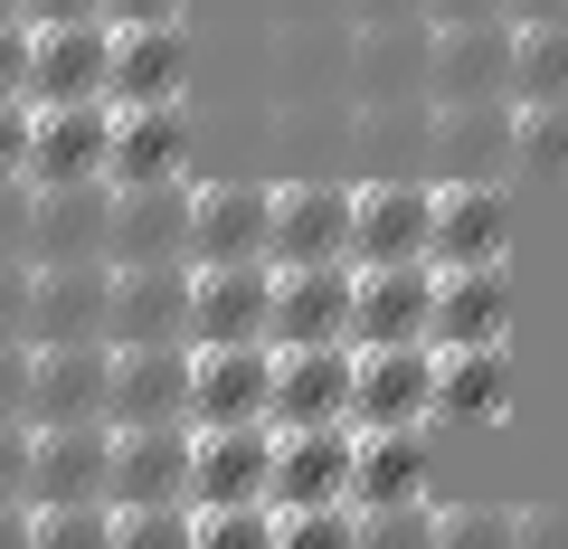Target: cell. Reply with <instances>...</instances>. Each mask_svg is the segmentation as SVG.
<instances>
[{"label": "cell", "instance_id": "8fae6325", "mask_svg": "<svg viewBox=\"0 0 568 549\" xmlns=\"http://www.w3.org/2000/svg\"><path fill=\"white\" fill-rule=\"evenodd\" d=\"M104 67H114V29L104 20H48V29H29V95L20 104H104Z\"/></svg>", "mask_w": 568, "mask_h": 549}, {"label": "cell", "instance_id": "1f68e13d", "mask_svg": "<svg viewBox=\"0 0 568 549\" xmlns=\"http://www.w3.org/2000/svg\"><path fill=\"white\" fill-rule=\"evenodd\" d=\"M511 171L568 181V104H511Z\"/></svg>", "mask_w": 568, "mask_h": 549}, {"label": "cell", "instance_id": "f907efd6", "mask_svg": "<svg viewBox=\"0 0 568 549\" xmlns=\"http://www.w3.org/2000/svg\"><path fill=\"white\" fill-rule=\"evenodd\" d=\"M0 549H29V502H0Z\"/></svg>", "mask_w": 568, "mask_h": 549}, {"label": "cell", "instance_id": "8d00e7d4", "mask_svg": "<svg viewBox=\"0 0 568 549\" xmlns=\"http://www.w3.org/2000/svg\"><path fill=\"white\" fill-rule=\"evenodd\" d=\"M200 549H275V502H237V511H190Z\"/></svg>", "mask_w": 568, "mask_h": 549}, {"label": "cell", "instance_id": "f546056e", "mask_svg": "<svg viewBox=\"0 0 568 549\" xmlns=\"http://www.w3.org/2000/svg\"><path fill=\"white\" fill-rule=\"evenodd\" d=\"M436 143L455 152V181L511 171V104H436Z\"/></svg>", "mask_w": 568, "mask_h": 549}, {"label": "cell", "instance_id": "bcb514c9", "mask_svg": "<svg viewBox=\"0 0 568 549\" xmlns=\"http://www.w3.org/2000/svg\"><path fill=\"white\" fill-rule=\"evenodd\" d=\"M465 20H511V0H426V29H465Z\"/></svg>", "mask_w": 568, "mask_h": 549}, {"label": "cell", "instance_id": "52a82bcc", "mask_svg": "<svg viewBox=\"0 0 568 549\" xmlns=\"http://www.w3.org/2000/svg\"><path fill=\"white\" fill-rule=\"evenodd\" d=\"M351 285L361 265H275V332L265 350H351Z\"/></svg>", "mask_w": 568, "mask_h": 549}, {"label": "cell", "instance_id": "816d5d0a", "mask_svg": "<svg viewBox=\"0 0 568 549\" xmlns=\"http://www.w3.org/2000/svg\"><path fill=\"white\" fill-rule=\"evenodd\" d=\"M511 20H568V0H511Z\"/></svg>", "mask_w": 568, "mask_h": 549}, {"label": "cell", "instance_id": "44dd1931", "mask_svg": "<svg viewBox=\"0 0 568 549\" xmlns=\"http://www.w3.org/2000/svg\"><path fill=\"white\" fill-rule=\"evenodd\" d=\"M351 360L361 350H275V398H265V427H351Z\"/></svg>", "mask_w": 568, "mask_h": 549}, {"label": "cell", "instance_id": "7402d4cb", "mask_svg": "<svg viewBox=\"0 0 568 549\" xmlns=\"http://www.w3.org/2000/svg\"><path fill=\"white\" fill-rule=\"evenodd\" d=\"M275 511H323L351 502V427H284L275 436V474H265Z\"/></svg>", "mask_w": 568, "mask_h": 549}, {"label": "cell", "instance_id": "484cf974", "mask_svg": "<svg viewBox=\"0 0 568 549\" xmlns=\"http://www.w3.org/2000/svg\"><path fill=\"white\" fill-rule=\"evenodd\" d=\"M104 209L114 190H29V265H104Z\"/></svg>", "mask_w": 568, "mask_h": 549}, {"label": "cell", "instance_id": "4316f807", "mask_svg": "<svg viewBox=\"0 0 568 549\" xmlns=\"http://www.w3.org/2000/svg\"><path fill=\"white\" fill-rule=\"evenodd\" d=\"M426 502V427L351 436V511H398Z\"/></svg>", "mask_w": 568, "mask_h": 549}, {"label": "cell", "instance_id": "3957f363", "mask_svg": "<svg viewBox=\"0 0 568 549\" xmlns=\"http://www.w3.org/2000/svg\"><path fill=\"white\" fill-rule=\"evenodd\" d=\"M275 332V265H190V350H246Z\"/></svg>", "mask_w": 568, "mask_h": 549}, {"label": "cell", "instance_id": "603a6c76", "mask_svg": "<svg viewBox=\"0 0 568 549\" xmlns=\"http://www.w3.org/2000/svg\"><path fill=\"white\" fill-rule=\"evenodd\" d=\"M104 379H114L104 342L29 350V427H104Z\"/></svg>", "mask_w": 568, "mask_h": 549}, {"label": "cell", "instance_id": "ac0fdd59", "mask_svg": "<svg viewBox=\"0 0 568 549\" xmlns=\"http://www.w3.org/2000/svg\"><path fill=\"white\" fill-rule=\"evenodd\" d=\"M181 181H190V114L181 104H133V114H114L104 190H181Z\"/></svg>", "mask_w": 568, "mask_h": 549}, {"label": "cell", "instance_id": "836d02e7", "mask_svg": "<svg viewBox=\"0 0 568 549\" xmlns=\"http://www.w3.org/2000/svg\"><path fill=\"white\" fill-rule=\"evenodd\" d=\"M436 549H511L503 502H436Z\"/></svg>", "mask_w": 568, "mask_h": 549}, {"label": "cell", "instance_id": "d6a6232c", "mask_svg": "<svg viewBox=\"0 0 568 549\" xmlns=\"http://www.w3.org/2000/svg\"><path fill=\"white\" fill-rule=\"evenodd\" d=\"M29 549H114V511H104V502L29 511Z\"/></svg>", "mask_w": 568, "mask_h": 549}, {"label": "cell", "instance_id": "7bdbcfd3", "mask_svg": "<svg viewBox=\"0 0 568 549\" xmlns=\"http://www.w3.org/2000/svg\"><path fill=\"white\" fill-rule=\"evenodd\" d=\"M0 342H29V265H0Z\"/></svg>", "mask_w": 568, "mask_h": 549}, {"label": "cell", "instance_id": "4fadbf2b", "mask_svg": "<svg viewBox=\"0 0 568 549\" xmlns=\"http://www.w3.org/2000/svg\"><path fill=\"white\" fill-rule=\"evenodd\" d=\"M426 104H511V20L436 29V58H426Z\"/></svg>", "mask_w": 568, "mask_h": 549}, {"label": "cell", "instance_id": "b9f144b4", "mask_svg": "<svg viewBox=\"0 0 568 549\" xmlns=\"http://www.w3.org/2000/svg\"><path fill=\"white\" fill-rule=\"evenodd\" d=\"M29 171V104H0V190H20Z\"/></svg>", "mask_w": 568, "mask_h": 549}, {"label": "cell", "instance_id": "7dc6e473", "mask_svg": "<svg viewBox=\"0 0 568 549\" xmlns=\"http://www.w3.org/2000/svg\"><path fill=\"white\" fill-rule=\"evenodd\" d=\"M142 20H181V0H104V29H142Z\"/></svg>", "mask_w": 568, "mask_h": 549}, {"label": "cell", "instance_id": "f35d334b", "mask_svg": "<svg viewBox=\"0 0 568 549\" xmlns=\"http://www.w3.org/2000/svg\"><path fill=\"white\" fill-rule=\"evenodd\" d=\"M511 549H568V502H530V511H511Z\"/></svg>", "mask_w": 568, "mask_h": 549}, {"label": "cell", "instance_id": "ee69618b", "mask_svg": "<svg viewBox=\"0 0 568 549\" xmlns=\"http://www.w3.org/2000/svg\"><path fill=\"white\" fill-rule=\"evenodd\" d=\"M0 265H29V190H0Z\"/></svg>", "mask_w": 568, "mask_h": 549}, {"label": "cell", "instance_id": "74e56055", "mask_svg": "<svg viewBox=\"0 0 568 549\" xmlns=\"http://www.w3.org/2000/svg\"><path fill=\"white\" fill-rule=\"evenodd\" d=\"M361 511L351 502H323V511H275V549H351Z\"/></svg>", "mask_w": 568, "mask_h": 549}, {"label": "cell", "instance_id": "d4e9b609", "mask_svg": "<svg viewBox=\"0 0 568 549\" xmlns=\"http://www.w3.org/2000/svg\"><path fill=\"white\" fill-rule=\"evenodd\" d=\"M436 350H503L511 342V275L503 265H465V275H436Z\"/></svg>", "mask_w": 568, "mask_h": 549}, {"label": "cell", "instance_id": "5b68a950", "mask_svg": "<svg viewBox=\"0 0 568 549\" xmlns=\"http://www.w3.org/2000/svg\"><path fill=\"white\" fill-rule=\"evenodd\" d=\"M436 181H361L351 190V265H426Z\"/></svg>", "mask_w": 568, "mask_h": 549}, {"label": "cell", "instance_id": "d590c367", "mask_svg": "<svg viewBox=\"0 0 568 549\" xmlns=\"http://www.w3.org/2000/svg\"><path fill=\"white\" fill-rule=\"evenodd\" d=\"M114 549H200V521H190V502H171V511H114Z\"/></svg>", "mask_w": 568, "mask_h": 549}, {"label": "cell", "instance_id": "4dcf8cb0", "mask_svg": "<svg viewBox=\"0 0 568 549\" xmlns=\"http://www.w3.org/2000/svg\"><path fill=\"white\" fill-rule=\"evenodd\" d=\"M511 104H568V20H511Z\"/></svg>", "mask_w": 568, "mask_h": 549}, {"label": "cell", "instance_id": "8992f818", "mask_svg": "<svg viewBox=\"0 0 568 549\" xmlns=\"http://www.w3.org/2000/svg\"><path fill=\"white\" fill-rule=\"evenodd\" d=\"M162 342H190V265H114L104 350H162Z\"/></svg>", "mask_w": 568, "mask_h": 549}, {"label": "cell", "instance_id": "ffe728a7", "mask_svg": "<svg viewBox=\"0 0 568 549\" xmlns=\"http://www.w3.org/2000/svg\"><path fill=\"white\" fill-rule=\"evenodd\" d=\"M104 265H190V181L181 190H114Z\"/></svg>", "mask_w": 568, "mask_h": 549}, {"label": "cell", "instance_id": "cb8c5ba5", "mask_svg": "<svg viewBox=\"0 0 568 549\" xmlns=\"http://www.w3.org/2000/svg\"><path fill=\"white\" fill-rule=\"evenodd\" d=\"M171 502H190V427H133V436H114L104 511H171Z\"/></svg>", "mask_w": 568, "mask_h": 549}, {"label": "cell", "instance_id": "e575fe53", "mask_svg": "<svg viewBox=\"0 0 568 549\" xmlns=\"http://www.w3.org/2000/svg\"><path fill=\"white\" fill-rule=\"evenodd\" d=\"M351 549H436V502H398V511H361Z\"/></svg>", "mask_w": 568, "mask_h": 549}, {"label": "cell", "instance_id": "f5cc1de1", "mask_svg": "<svg viewBox=\"0 0 568 549\" xmlns=\"http://www.w3.org/2000/svg\"><path fill=\"white\" fill-rule=\"evenodd\" d=\"M0 20H29V0H0Z\"/></svg>", "mask_w": 568, "mask_h": 549}, {"label": "cell", "instance_id": "ab89813d", "mask_svg": "<svg viewBox=\"0 0 568 549\" xmlns=\"http://www.w3.org/2000/svg\"><path fill=\"white\" fill-rule=\"evenodd\" d=\"M0 427H29V342H0Z\"/></svg>", "mask_w": 568, "mask_h": 549}, {"label": "cell", "instance_id": "6da1fadb", "mask_svg": "<svg viewBox=\"0 0 568 549\" xmlns=\"http://www.w3.org/2000/svg\"><path fill=\"white\" fill-rule=\"evenodd\" d=\"M104 152H114V104H29L20 190H95Z\"/></svg>", "mask_w": 568, "mask_h": 549}, {"label": "cell", "instance_id": "2e32d148", "mask_svg": "<svg viewBox=\"0 0 568 549\" xmlns=\"http://www.w3.org/2000/svg\"><path fill=\"white\" fill-rule=\"evenodd\" d=\"M104 294L114 265H29V350L104 342Z\"/></svg>", "mask_w": 568, "mask_h": 549}, {"label": "cell", "instance_id": "5bb4252c", "mask_svg": "<svg viewBox=\"0 0 568 549\" xmlns=\"http://www.w3.org/2000/svg\"><path fill=\"white\" fill-rule=\"evenodd\" d=\"M265 474H275V427H190V511L265 502Z\"/></svg>", "mask_w": 568, "mask_h": 549}, {"label": "cell", "instance_id": "7c38bea8", "mask_svg": "<svg viewBox=\"0 0 568 549\" xmlns=\"http://www.w3.org/2000/svg\"><path fill=\"white\" fill-rule=\"evenodd\" d=\"M503 256H511L503 181H436V237H426V265H436V275H465V265H503Z\"/></svg>", "mask_w": 568, "mask_h": 549}, {"label": "cell", "instance_id": "277c9868", "mask_svg": "<svg viewBox=\"0 0 568 549\" xmlns=\"http://www.w3.org/2000/svg\"><path fill=\"white\" fill-rule=\"evenodd\" d=\"M275 190L265 181H190V265H265Z\"/></svg>", "mask_w": 568, "mask_h": 549}, {"label": "cell", "instance_id": "f6af8a7d", "mask_svg": "<svg viewBox=\"0 0 568 549\" xmlns=\"http://www.w3.org/2000/svg\"><path fill=\"white\" fill-rule=\"evenodd\" d=\"M0 502H29V427H0Z\"/></svg>", "mask_w": 568, "mask_h": 549}, {"label": "cell", "instance_id": "9c48e42d", "mask_svg": "<svg viewBox=\"0 0 568 549\" xmlns=\"http://www.w3.org/2000/svg\"><path fill=\"white\" fill-rule=\"evenodd\" d=\"M436 417V350H361L351 360V436L426 427Z\"/></svg>", "mask_w": 568, "mask_h": 549}, {"label": "cell", "instance_id": "83f0119b", "mask_svg": "<svg viewBox=\"0 0 568 549\" xmlns=\"http://www.w3.org/2000/svg\"><path fill=\"white\" fill-rule=\"evenodd\" d=\"M426 58H436L426 20H369L361 29V104H426Z\"/></svg>", "mask_w": 568, "mask_h": 549}, {"label": "cell", "instance_id": "d6986e66", "mask_svg": "<svg viewBox=\"0 0 568 549\" xmlns=\"http://www.w3.org/2000/svg\"><path fill=\"white\" fill-rule=\"evenodd\" d=\"M190 85V29L181 20H142L114 29V67H104V104L133 114V104H181Z\"/></svg>", "mask_w": 568, "mask_h": 549}, {"label": "cell", "instance_id": "60d3db41", "mask_svg": "<svg viewBox=\"0 0 568 549\" xmlns=\"http://www.w3.org/2000/svg\"><path fill=\"white\" fill-rule=\"evenodd\" d=\"M29 95V20H0V104Z\"/></svg>", "mask_w": 568, "mask_h": 549}, {"label": "cell", "instance_id": "ba28073f", "mask_svg": "<svg viewBox=\"0 0 568 549\" xmlns=\"http://www.w3.org/2000/svg\"><path fill=\"white\" fill-rule=\"evenodd\" d=\"M114 484V427H29V511L104 502Z\"/></svg>", "mask_w": 568, "mask_h": 549}, {"label": "cell", "instance_id": "f1b7e54d", "mask_svg": "<svg viewBox=\"0 0 568 549\" xmlns=\"http://www.w3.org/2000/svg\"><path fill=\"white\" fill-rule=\"evenodd\" d=\"M511 398V350H436V417L484 427Z\"/></svg>", "mask_w": 568, "mask_h": 549}, {"label": "cell", "instance_id": "681fc988", "mask_svg": "<svg viewBox=\"0 0 568 549\" xmlns=\"http://www.w3.org/2000/svg\"><path fill=\"white\" fill-rule=\"evenodd\" d=\"M369 20H426V0H361V29Z\"/></svg>", "mask_w": 568, "mask_h": 549}, {"label": "cell", "instance_id": "7a4b0ae2", "mask_svg": "<svg viewBox=\"0 0 568 549\" xmlns=\"http://www.w3.org/2000/svg\"><path fill=\"white\" fill-rule=\"evenodd\" d=\"M436 265H361L351 285V350H436Z\"/></svg>", "mask_w": 568, "mask_h": 549}, {"label": "cell", "instance_id": "9a60e30c", "mask_svg": "<svg viewBox=\"0 0 568 549\" xmlns=\"http://www.w3.org/2000/svg\"><path fill=\"white\" fill-rule=\"evenodd\" d=\"M265 398H275V350H190V427H265Z\"/></svg>", "mask_w": 568, "mask_h": 549}, {"label": "cell", "instance_id": "c3c4849f", "mask_svg": "<svg viewBox=\"0 0 568 549\" xmlns=\"http://www.w3.org/2000/svg\"><path fill=\"white\" fill-rule=\"evenodd\" d=\"M48 20H104V0H29V29Z\"/></svg>", "mask_w": 568, "mask_h": 549}, {"label": "cell", "instance_id": "30bf717a", "mask_svg": "<svg viewBox=\"0 0 568 549\" xmlns=\"http://www.w3.org/2000/svg\"><path fill=\"white\" fill-rule=\"evenodd\" d=\"M104 427H190V342L162 350H114V379H104Z\"/></svg>", "mask_w": 568, "mask_h": 549}, {"label": "cell", "instance_id": "e0dca14e", "mask_svg": "<svg viewBox=\"0 0 568 549\" xmlns=\"http://www.w3.org/2000/svg\"><path fill=\"white\" fill-rule=\"evenodd\" d=\"M265 265H351V190L342 181H284Z\"/></svg>", "mask_w": 568, "mask_h": 549}]
</instances>
